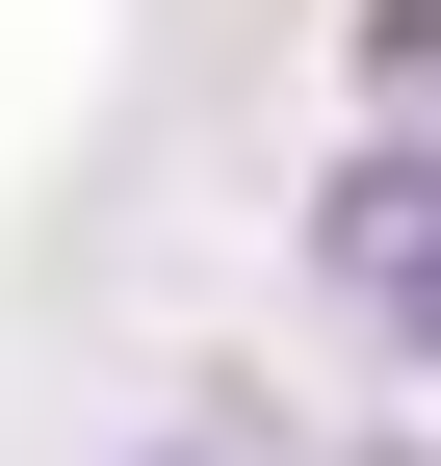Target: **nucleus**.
Listing matches in <instances>:
<instances>
[{"instance_id": "nucleus-1", "label": "nucleus", "mask_w": 441, "mask_h": 466, "mask_svg": "<svg viewBox=\"0 0 441 466\" xmlns=\"http://www.w3.org/2000/svg\"><path fill=\"white\" fill-rule=\"evenodd\" d=\"M312 285H338L364 337H415V389H441V130H364V156H338V208H312Z\"/></svg>"}, {"instance_id": "nucleus-3", "label": "nucleus", "mask_w": 441, "mask_h": 466, "mask_svg": "<svg viewBox=\"0 0 441 466\" xmlns=\"http://www.w3.org/2000/svg\"><path fill=\"white\" fill-rule=\"evenodd\" d=\"M338 466H441V441H415V415H390V441H338Z\"/></svg>"}, {"instance_id": "nucleus-4", "label": "nucleus", "mask_w": 441, "mask_h": 466, "mask_svg": "<svg viewBox=\"0 0 441 466\" xmlns=\"http://www.w3.org/2000/svg\"><path fill=\"white\" fill-rule=\"evenodd\" d=\"M156 466H260V441H156Z\"/></svg>"}, {"instance_id": "nucleus-2", "label": "nucleus", "mask_w": 441, "mask_h": 466, "mask_svg": "<svg viewBox=\"0 0 441 466\" xmlns=\"http://www.w3.org/2000/svg\"><path fill=\"white\" fill-rule=\"evenodd\" d=\"M338 52H364V130H441V0H364Z\"/></svg>"}]
</instances>
